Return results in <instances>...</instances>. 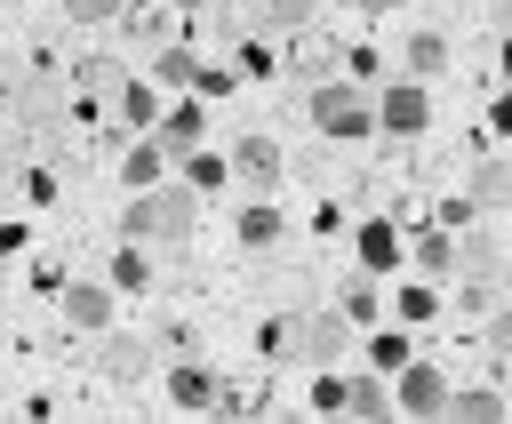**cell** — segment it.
I'll return each mask as SVG.
<instances>
[{"label":"cell","mask_w":512,"mask_h":424,"mask_svg":"<svg viewBox=\"0 0 512 424\" xmlns=\"http://www.w3.org/2000/svg\"><path fill=\"white\" fill-rule=\"evenodd\" d=\"M112 288H152V264L144 256H112Z\"/></svg>","instance_id":"obj_27"},{"label":"cell","mask_w":512,"mask_h":424,"mask_svg":"<svg viewBox=\"0 0 512 424\" xmlns=\"http://www.w3.org/2000/svg\"><path fill=\"white\" fill-rule=\"evenodd\" d=\"M344 392H352V376H336V368H312V408H320V416H344Z\"/></svg>","instance_id":"obj_25"},{"label":"cell","mask_w":512,"mask_h":424,"mask_svg":"<svg viewBox=\"0 0 512 424\" xmlns=\"http://www.w3.org/2000/svg\"><path fill=\"white\" fill-rule=\"evenodd\" d=\"M304 112H312V128L336 136V144H352V136L376 128V96H368L360 80H320V88H304Z\"/></svg>","instance_id":"obj_2"},{"label":"cell","mask_w":512,"mask_h":424,"mask_svg":"<svg viewBox=\"0 0 512 424\" xmlns=\"http://www.w3.org/2000/svg\"><path fill=\"white\" fill-rule=\"evenodd\" d=\"M496 32H512V0H496Z\"/></svg>","instance_id":"obj_36"},{"label":"cell","mask_w":512,"mask_h":424,"mask_svg":"<svg viewBox=\"0 0 512 424\" xmlns=\"http://www.w3.org/2000/svg\"><path fill=\"white\" fill-rule=\"evenodd\" d=\"M176 168H184V184H192V192H216V184L232 176V160H208V152H184Z\"/></svg>","instance_id":"obj_24"},{"label":"cell","mask_w":512,"mask_h":424,"mask_svg":"<svg viewBox=\"0 0 512 424\" xmlns=\"http://www.w3.org/2000/svg\"><path fill=\"white\" fill-rule=\"evenodd\" d=\"M488 128H504V136H512V88L496 96V112H488Z\"/></svg>","instance_id":"obj_33"},{"label":"cell","mask_w":512,"mask_h":424,"mask_svg":"<svg viewBox=\"0 0 512 424\" xmlns=\"http://www.w3.org/2000/svg\"><path fill=\"white\" fill-rule=\"evenodd\" d=\"M112 296H120L112 280H72V288H64V320H72V328H88V336H104V328H112V312H120Z\"/></svg>","instance_id":"obj_6"},{"label":"cell","mask_w":512,"mask_h":424,"mask_svg":"<svg viewBox=\"0 0 512 424\" xmlns=\"http://www.w3.org/2000/svg\"><path fill=\"white\" fill-rule=\"evenodd\" d=\"M464 200H472V208H504V200H512V168H504V160H472Z\"/></svg>","instance_id":"obj_16"},{"label":"cell","mask_w":512,"mask_h":424,"mask_svg":"<svg viewBox=\"0 0 512 424\" xmlns=\"http://www.w3.org/2000/svg\"><path fill=\"white\" fill-rule=\"evenodd\" d=\"M24 200H32V208H48V200H56V176H48V168H32V176H24Z\"/></svg>","instance_id":"obj_31"},{"label":"cell","mask_w":512,"mask_h":424,"mask_svg":"<svg viewBox=\"0 0 512 424\" xmlns=\"http://www.w3.org/2000/svg\"><path fill=\"white\" fill-rule=\"evenodd\" d=\"M176 8H208V0H176Z\"/></svg>","instance_id":"obj_38"},{"label":"cell","mask_w":512,"mask_h":424,"mask_svg":"<svg viewBox=\"0 0 512 424\" xmlns=\"http://www.w3.org/2000/svg\"><path fill=\"white\" fill-rule=\"evenodd\" d=\"M400 400H392V384H376V368L368 376H352V392H344V416H392Z\"/></svg>","instance_id":"obj_17"},{"label":"cell","mask_w":512,"mask_h":424,"mask_svg":"<svg viewBox=\"0 0 512 424\" xmlns=\"http://www.w3.org/2000/svg\"><path fill=\"white\" fill-rule=\"evenodd\" d=\"M152 80H160V88H176V96H184V88H192V80H200V56H192V40H168V48H160V56H152Z\"/></svg>","instance_id":"obj_15"},{"label":"cell","mask_w":512,"mask_h":424,"mask_svg":"<svg viewBox=\"0 0 512 424\" xmlns=\"http://www.w3.org/2000/svg\"><path fill=\"white\" fill-rule=\"evenodd\" d=\"M504 80H512V32H504Z\"/></svg>","instance_id":"obj_37"},{"label":"cell","mask_w":512,"mask_h":424,"mask_svg":"<svg viewBox=\"0 0 512 424\" xmlns=\"http://www.w3.org/2000/svg\"><path fill=\"white\" fill-rule=\"evenodd\" d=\"M216 392H224V376H208V368H192V352L168 368V408H216Z\"/></svg>","instance_id":"obj_12"},{"label":"cell","mask_w":512,"mask_h":424,"mask_svg":"<svg viewBox=\"0 0 512 424\" xmlns=\"http://www.w3.org/2000/svg\"><path fill=\"white\" fill-rule=\"evenodd\" d=\"M64 16H72V24H112L120 0H64Z\"/></svg>","instance_id":"obj_28"},{"label":"cell","mask_w":512,"mask_h":424,"mask_svg":"<svg viewBox=\"0 0 512 424\" xmlns=\"http://www.w3.org/2000/svg\"><path fill=\"white\" fill-rule=\"evenodd\" d=\"M440 64H448V32H416V40H408V72H416V80H432Z\"/></svg>","instance_id":"obj_20"},{"label":"cell","mask_w":512,"mask_h":424,"mask_svg":"<svg viewBox=\"0 0 512 424\" xmlns=\"http://www.w3.org/2000/svg\"><path fill=\"white\" fill-rule=\"evenodd\" d=\"M352 8H368V16H384V8H400V0H352Z\"/></svg>","instance_id":"obj_35"},{"label":"cell","mask_w":512,"mask_h":424,"mask_svg":"<svg viewBox=\"0 0 512 424\" xmlns=\"http://www.w3.org/2000/svg\"><path fill=\"white\" fill-rule=\"evenodd\" d=\"M144 368H152V344H136V336H112V328H104V344H96V376L136 384Z\"/></svg>","instance_id":"obj_10"},{"label":"cell","mask_w":512,"mask_h":424,"mask_svg":"<svg viewBox=\"0 0 512 424\" xmlns=\"http://www.w3.org/2000/svg\"><path fill=\"white\" fill-rule=\"evenodd\" d=\"M376 128H384V136H424V128H432V96H424L416 72L392 80V88H376Z\"/></svg>","instance_id":"obj_4"},{"label":"cell","mask_w":512,"mask_h":424,"mask_svg":"<svg viewBox=\"0 0 512 424\" xmlns=\"http://www.w3.org/2000/svg\"><path fill=\"white\" fill-rule=\"evenodd\" d=\"M344 320H360V328H376V272H360V280H344Z\"/></svg>","instance_id":"obj_22"},{"label":"cell","mask_w":512,"mask_h":424,"mask_svg":"<svg viewBox=\"0 0 512 424\" xmlns=\"http://www.w3.org/2000/svg\"><path fill=\"white\" fill-rule=\"evenodd\" d=\"M448 416H456V424H504L512 400H504L496 384H472V392H448Z\"/></svg>","instance_id":"obj_14"},{"label":"cell","mask_w":512,"mask_h":424,"mask_svg":"<svg viewBox=\"0 0 512 424\" xmlns=\"http://www.w3.org/2000/svg\"><path fill=\"white\" fill-rule=\"evenodd\" d=\"M8 248H24V224H0V256H8Z\"/></svg>","instance_id":"obj_34"},{"label":"cell","mask_w":512,"mask_h":424,"mask_svg":"<svg viewBox=\"0 0 512 424\" xmlns=\"http://www.w3.org/2000/svg\"><path fill=\"white\" fill-rule=\"evenodd\" d=\"M256 8H264V32H296V24H312L320 0H256Z\"/></svg>","instance_id":"obj_26"},{"label":"cell","mask_w":512,"mask_h":424,"mask_svg":"<svg viewBox=\"0 0 512 424\" xmlns=\"http://www.w3.org/2000/svg\"><path fill=\"white\" fill-rule=\"evenodd\" d=\"M408 264L432 272V280H448V272H456V240H448V232H424V240L408 248Z\"/></svg>","instance_id":"obj_19"},{"label":"cell","mask_w":512,"mask_h":424,"mask_svg":"<svg viewBox=\"0 0 512 424\" xmlns=\"http://www.w3.org/2000/svg\"><path fill=\"white\" fill-rule=\"evenodd\" d=\"M456 272H464V280H496V272H504V240H496L488 224L464 232V240H456Z\"/></svg>","instance_id":"obj_13"},{"label":"cell","mask_w":512,"mask_h":424,"mask_svg":"<svg viewBox=\"0 0 512 424\" xmlns=\"http://www.w3.org/2000/svg\"><path fill=\"white\" fill-rule=\"evenodd\" d=\"M232 176H240L248 192H272V184H280V144H272V136H240V144H232Z\"/></svg>","instance_id":"obj_8"},{"label":"cell","mask_w":512,"mask_h":424,"mask_svg":"<svg viewBox=\"0 0 512 424\" xmlns=\"http://www.w3.org/2000/svg\"><path fill=\"white\" fill-rule=\"evenodd\" d=\"M352 256H360V272H392V264H408V248H400V232H392L384 216H368V224L352 232Z\"/></svg>","instance_id":"obj_9"},{"label":"cell","mask_w":512,"mask_h":424,"mask_svg":"<svg viewBox=\"0 0 512 424\" xmlns=\"http://www.w3.org/2000/svg\"><path fill=\"white\" fill-rule=\"evenodd\" d=\"M272 240H280V208L272 200H248L240 208V248H272Z\"/></svg>","instance_id":"obj_18"},{"label":"cell","mask_w":512,"mask_h":424,"mask_svg":"<svg viewBox=\"0 0 512 424\" xmlns=\"http://www.w3.org/2000/svg\"><path fill=\"white\" fill-rule=\"evenodd\" d=\"M120 120H128V128H152V120H160V96H152L144 80H120Z\"/></svg>","instance_id":"obj_21"},{"label":"cell","mask_w":512,"mask_h":424,"mask_svg":"<svg viewBox=\"0 0 512 424\" xmlns=\"http://www.w3.org/2000/svg\"><path fill=\"white\" fill-rule=\"evenodd\" d=\"M432 312H440L432 288H400V320H432Z\"/></svg>","instance_id":"obj_30"},{"label":"cell","mask_w":512,"mask_h":424,"mask_svg":"<svg viewBox=\"0 0 512 424\" xmlns=\"http://www.w3.org/2000/svg\"><path fill=\"white\" fill-rule=\"evenodd\" d=\"M192 224H200V192H184V184H152V192H136L120 208L128 240H184Z\"/></svg>","instance_id":"obj_1"},{"label":"cell","mask_w":512,"mask_h":424,"mask_svg":"<svg viewBox=\"0 0 512 424\" xmlns=\"http://www.w3.org/2000/svg\"><path fill=\"white\" fill-rule=\"evenodd\" d=\"M488 352H496V360H504V368H512V312H504V320H496V328H488Z\"/></svg>","instance_id":"obj_32"},{"label":"cell","mask_w":512,"mask_h":424,"mask_svg":"<svg viewBox=\"0 0 512 424\" xmlns=\"http://www.w3.org/2000/svg\"><path fill=\"white\" fill-rule=\"evenodd\" d=\"M352 336H360V320H344V304H336V312H296L280 360H296V368H336Z\"/></svg>","instance_id":"obj_3"},{"label":"cell","mask_w":512,"mask_h":424,"mask_svg":"<svg viewBox=\"0 0 512 424\" xmlns=\"http://www.w3.org/2000/svg\"><path fill=\"white\" fill-rule=\"evenodd\" d=\"M200 128H208V112H200V96H176L160 120H152V136L168 144V160H184V152H200Z\"/></svg>","instance_id":"obj_7"},{"label":"cell","mask_w":512,"mask_h":424,"mask_svg":"<svg viewBox=\"0 0 512 424\" xmlns=\"http://www.w3.org/2000/svg\"><path fill=\"white\" fill-rule=\"evenodd\" d=\"M232 64H240V80H264V72H272V56H264L248 32H240V56H232Z\"/></svg>","instance_id":"obj_29"},{"label":"cell","mask_w":512,"mask_h":424,"mask_svg":"<svg viewBox=\"0 0 512 424\" xmlns=\"http://www.w3.org/2000/svg\"><path fill=\"white\" fill-rule=\"evenodd\" d=\"M448 376H440V360H408V368H392V400H400V416H448Z\"/></svg>","instance_id":"obj_5"},{"label":"cell","mask_w":512,"mask_h":424,"mask_svg":"<svg viewBox=\"0 0 512 424\" xmlns=\"http://www.w3.org/2000/svg\"><path fill=\"white\" fill-rule=\"evenodd\" d=\"M368 360H376V368L392 376V368H408L416 352H408V336H400V328H368Z\"/></svg>","instance_id":"obj_23"},{"label":"cell","mask_w":512,"mask_h":424,"mask_svg":"<svg viewBox=\"0 0 512 424\" xmlns=\"http://www.w3.org/2000/svg\"><path fill=\"white\" fill-rule=\"evenodd\" d=\"M168 168H176V160H168V144H160V136H144V144H128V152H120V184H128V192H152Z\"/></svg>","instance_id":"obj_11"}]
</instances>
